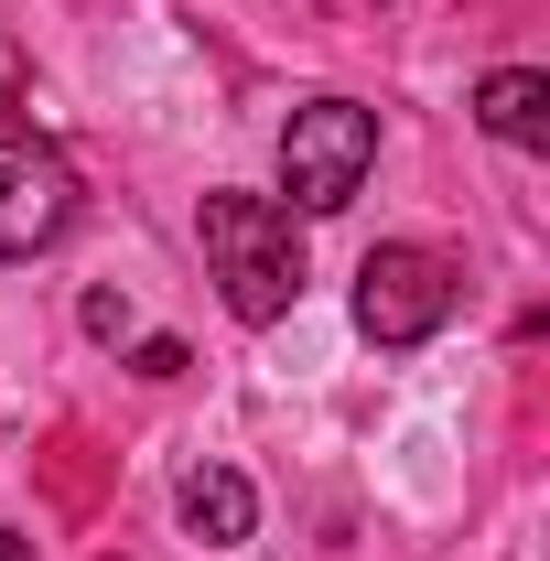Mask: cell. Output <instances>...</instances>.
<instances>
[{
  "label": "cell",
  "mask_w": 550,
  "mask_h": 561,
  "mask_svg": "<svg viewBox=\"0 0 550 561\" xmlns=\"http://www.w3.org/2000/svg\"><path fill=\"white\" fill-rule=\"evenodd\" d=\"M454 302H465V271L443 260V249H411V238H389V249H367L356 260V335L389 356L432 346L443 324H454Z\"/></svg>",
  "instance_id": "2"
},
{
  "label": "cell",
  "mask_w": 550,
  "mask_h": 561,
  "mask_svg": "<svg viewBox=\"0 0 550 561\" xmlns=\"http://www.w3.org/2000/svg\"><path fill=\"white\" fill-rule=\"evenodd\" d=\"M130 367H140V378H151V389H162V378H184V346H173V335H151V346L130 356Z\"/></svg>",
  "instance_id": "7"
},
{
  "label": "cell",
  "mask_w": 550,
  "mask_h": 561,
  "mask_svg": "<svg viewBox=\"0 0 550 561\" xmlns=\"http://www.w3.org/2000/svg\"><path fill=\"white\" fill-rule=\"evenodd\" d=\"M173 507H184V529H195L206 551H238V540L260 529V486H249L238 465H195V476L173 486Z\"/></svg>",
  "instance_id": "6"
},
{
  "label": "cell",
  "mask_w": 550,
  "mask_h": 561,
  "mask_svg": "<svg viewBox=\"0 0 550 561\" xmlns=\"http://www.w3.org/2000/svg\"><path fill=\"white\" fill-rule=\"evenodd\" d=\"M195 238H206V271L216 291H227V313L238 324H280L291 302H302V227H291V206H271V195H238V184H216L206 206H195Z\"/></svg>",
  "instance_id": "1"
},
{
  "label": "cell",
  "mask_w": 550,
  "mask_h": 561,
  "mask_svg": "<svg viewBox=\"0 0 550 561\" xmlns=\"http://www.w3.org/2000/svg\"><path fill=\"white\" fill-rule=\"evenodd\" d=\"M0 561H33V540H11V529H0Z\"/></svg>",
  "instance_id": "8"
},
{
  "label": "cell",
  "mask_w": 550,
  "mask_h": 561,
  "mask_svg": "<svg viewBox=\"0 0 550 561\" xmlns=\"http://www.w3.org/2000/svg\"><path fill=\"white\" fill-rule=\"evenodd\" d=\"M76 227V173L44 140H0V260H44Z\"/></svg>",
  "instance_id": "4"
},
{
  "label": "cell",
  "mask_w": 550,
  "mask_h": 561,
  "mask_svg": "<svg viewBox=\"0 0 550 561\" xmlns=\"http://www.w3.org/2000/svg\"><path fill=\"white\" fill-rule=\"evenodd\" d=\"M475 130L507 140V151H550V76H540V66L475 76Z\"/></svg>",
  "instance_id": "5"
},
{
  "label": "cell",
  "mask_w": 550,
  "mask_h": 561,
  "mask_svg": "<svg viewBox=\"0 0 550 561\" xmlns=\"http://www.w3.org/2000/svg\"><path fill=\"white\" fill-rule=\"evenodd\" d=\"M367 162H378V108H356V98H302L280 119V195L302 216H345Z\"/></svg>",
  "instance_id": "3"
}]
</instances>
